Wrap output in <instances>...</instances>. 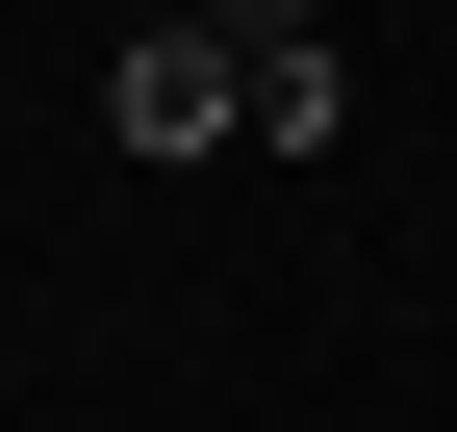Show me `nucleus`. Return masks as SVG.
Here are the masks:
<instances>
[{"instance_id":"nucleus-1","label":"nucleus","mask_w":457,"mask_h":432,"mask_svg":"<svg viewBox=\"0 0 457 432\" xmlns=\"http://www.w3.org/2000/svg\"><path fill=\"white\" fill-rule=\"evenodd\" d=\"M102 128H128V153H228V128H254V51L179 0V26H128V51H102Z\"/></svg>"},{"instance_id":"nucleus-2","label":"nucleus","mask_w":457,"mask_h":432,"mask_svg":"<svg viewBox=\"0 0 457 432\" xmlns=\"http://www.w3.org/2000/svg\"><path fill=\"white\" fill-rule=\"evenodd\" d=\"M356 128V51H254V153H330Z\"/></svg>"},{"instance_id":"nucleus-3","label":"nucleus","mask_w":457,"mask_h":432,"mask_svg":"<svg viewBox=\"0 0 457 432\" xmlns=\"http://www.w3.org/2000/svg\"><path fill=\"white\" fill-rule=\"evenodd\" d=\"M204 26H228V51H305V26H330V0H204Z\"/></svg>"}]
</instances>
